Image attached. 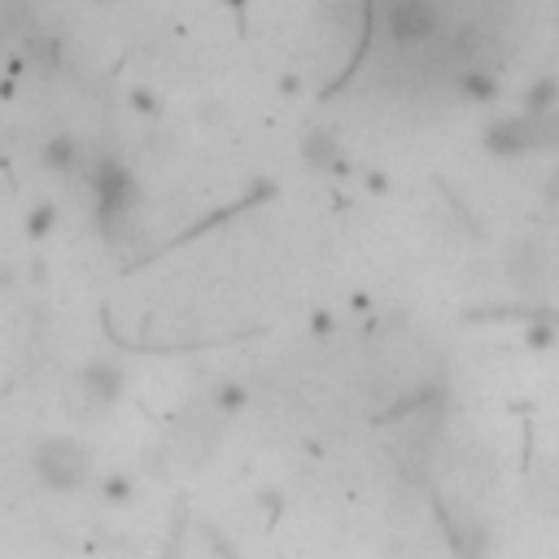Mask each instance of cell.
<instances>
[{"label": "cell", "mask_w": 559, "mask_h": 559, "mask_svg": "<svg viewBox=\"0 0 559 559\" xmlns=\"http://www.w3.org/2000/svg\"><path fill=\"white\" fill-rule=\"evenodd\" d=\"M459 84H463V92H468L472 101H489V97H494V79H489V71H463V75H459Z\"/></svg>", "instance_id": "obj_5"}, {"label": "cell", "mask_w": 559, "mask_h": 559, "mask_svg": "<svg viewBox=\"0 0 559 559\" xmlns=\"http://www.w3.org/2000/svg\"><path fill=\"white\" fill-rule=\"evenodd\" d=\"M49 223H53V210H49V206H40V214L32 219V232H36V236H45V232H49Z\"/></svg>", "instance_id": "obj_6"}, {"label": "cell", "mask_w": 559, "mask_h": 559, "mask_svg": "<svg viewBox=\"0 0 559 559\" xmlns=\"http://www.w3.org/2000/svg\"><path fill=\"white\" fill-rule=\"evenodd\" d=\"M555 101H559V79H537V84L529 88V97H524V110H529V114H546Z\"/></svg>", "instance_id": "obj_3"}, {"label": "cell", "mask_w": 559, "mask_h": 559, "mask_svg": "<svg viewBox=\"0 0 559 559\" xmlns=\"http://www.w3.org/2000/svg\"><path fill=\"white\" fill-rule=\"evenodd\" d=\"M302 153H307V162H315V166H333L337 162V140L333 136H324V132H315V136H307V145H302Z\"/></svg>", "instance_id": "obj_4"}, {"label": "cell", "mask_w": 559, "mask_h": 559, "mask_svg": "<svg viewBox=\"0 0 559 559\" xmlns=\"http://www.w3.org/2000/svg\"><path fill=\"white\" fill-rule=\"evenodd\" d=\"M36 468H40V476H45L49 485L71 489V485H79V476H84V455H79V446H71V442H45L40 455H36Z\"/></svg>", "instance_id": "obj_1"}, {"label": "cell", "mask_w": 559, "mask_h": 559, "mask_svg": "<svg viewBox=\"0 0 559 559\" xmlns=\"http://www.w3.org/2000/svg\"><path fill=\"white\" fill-rule=\"evenodd\" d=\"M389 27H394V40H424V36H433V10L420 5V0H402Z\"/></svg>", "instance_id": "obj_2"}]
</instances>
